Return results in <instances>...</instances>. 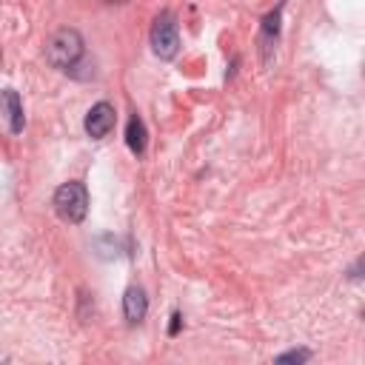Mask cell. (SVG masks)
I'll return each mask as SVG.
<instances>
[{"instance_id": "cell-2", "label": "cell", "mask_w": 365, "mask_h": 365, "mask_svg": "<svg viewBox=\"0 0 365 365\" xmlns=\"http://www.w3.org/2000/svg\"><path fill=\"white\" fill-rule=\"evenodd\" d=\"M54 211L66 222H83L88 211V191L83 182H63L54 191Z\"/></svg>"}, {"instance_id": "cell-7", "label": "cell", "mask_w": 365, "mask_h": 365, "mask_svg": "<svg viewBox=\"0 0 365 365\" xmlns=\"http://www.w3.org/2000/svg\"><path fill=\"white\" fill-rule=\"evenodd\" d=\"M145 143H148V131H145V123L134 114L125 125V145L134 151V154H143L145 151Z\"/></svg>"}, {"instance_id": "cell-4", "label": "cell", "mask_w": 365, "mask_h": 365, "mask_svg": "<svg viewBox=\"0 0 365 365\" xmlns=\"http://www.w3.org/2000/svg\"><path fill=\"white\" fill-rule=\"evenodd\" d=\"M114 120H117V111H114V106L111 103H94L91 108H88V114H86V134L91 137V140H103L111 128H114Z\"/></svg>"}, {"instance_id": "cell-11", "label": "cell", "mask_w": 365, "mask_h": 365, "mask_svg": "<svg viewBox=\"0 0 365 365\" xmlns=\"http://www.w3.org/2000/svg\"><path fill=\"white\" fill-rule=\"evenodd\" d=\"M103 3H128V0H103Z\"/></svg>"}, {"instance_id": "cell-3", "label": "cell", "mask_w": 365, "mask_h": 365, "mask_svg": "<svg viewBox=\"0 0 365 365\" xmlns=\"http://www.w3.org/2000/svg\"><path fill=\"white\" fill-rule=\"evenodd\" d=\"M151 48L160 60H171L180 51V31L168 11H163L151 26Z\"/></svg>"}, {"instance_id": "cell-1", "label": "cell", "mask_w": 365, "mask_h": 365, "mask_svg": "<svg viewBox=\"0 0 365 365\" xmlns=\"http://www.w3.org/2000/svg\"><path fill=\"white\" fill-rule=\"evenodd\" d=\"M83 57V37L77 29H57L48 40H46V60L54 68H66L71 71L77 66V60Z\"/></svg>"}, {"instance_id": "cell-10", "label": "cell", "mask_w": 365, "mask_h": 365, "mask_svg": "<svg viewBox=\"0 0 365 365\" xmlns=\"http://www.w3.org/2000/svg\"><path fill=\"white\" fill-rule=\"evenodd\" d=\"M180 322H182V314H180V311H174V314H171V325H168V336H177Z\"/></svg>"}, {"instance_id": "cell-8", "label": "cell", "mask_w": 365, "mask_h": 365, "mask_svg": "<svg viewBox=\"0 0 365 365\" xmlns=\"http://www.w3.org/2000/svg\"><path fill=\"white\" fill-rule=\"evenodd\" d=\"M279 11H282V6H277V11H271V14L262 20V37L277 40V34H279Z\"/></svg>"}, {"instance_id": "cell-9", "label": "cell", "mask_w": 365, "mask_h": 365, "mask_svg": "<svg viewBox=\"0 0 365 365\" xmlns=\"http://www.w3.org/2000/svg\"><path fill=\"white\" fill-rule=\"evenodd\" d=\"M305 359H311V351H308V348L285 351V354H279V356H277V362H305Z\"/></svg>"}, {"instance_id": "cell-6", "label": "cell", "mask_w": 365, "mask_h": 365, "mask_svg": "<svg viewBox=\"0 0 365 365\" xmlns=\"http://www.w3.org/2000/svg\"><path fill=\"white\" fill-rule=\"evenodd\" d=\"M145 311H148V297L140 285H131L123 297V314L128 322H143L145 319Z\"/></svg>"}, {"instance_id": "cell-5", "label": "cell", "mask_w": 365, "mask_h": 365, "mask_svg": "<svg viewBox=\"0 0 365 365\" xmlns=\"http://www.w3.org/2000/svg\"><path fill=\"white\" fill-rule=\"evenodd\" d=\"M0 108H3V111H6V117H9V128H11V134H20V131H23L26 117H23L20 94H17L14 88H3V91H0Z\"/></svg>"}]
</instances>
